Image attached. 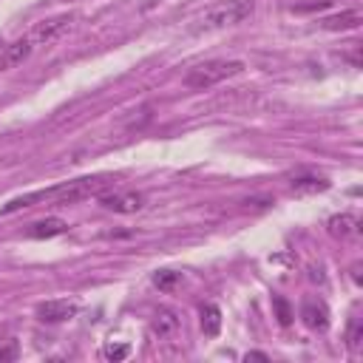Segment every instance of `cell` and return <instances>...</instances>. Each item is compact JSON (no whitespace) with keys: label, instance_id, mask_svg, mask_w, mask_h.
I'll list each match as a JSON object with an SVG mask.
<instances>
[{"label":"cell","instance_id":"1","mask_svg":"<svg viewBox=\"0 0 363 363\" xmlns=\"http://www.w3.org/2000/svg\"><path fill=\"white\" fill-rule=\"evenodd\" d=\"M113 182L108 176H94V179H74V182H62V184H54L48 190H34V193H26V196H17L11 201L3 204L0 213H14V210H23V207H34V204H45V201H57V204H74V201H82V199H91V196H99L105 187H111Z\"/></svg>","mask_w":363,"mask_h":363},{"label":"cell","instance_id":"2","mask_svg":"<svg viewBox=\"0 0 363 363\" xmlns=\"http://www.w3.org/2000/svg\"><path fill=\"white\" fill-rule=\"evenodd\" d=\"M244 71V62L241 60H207V62H199L193 65L187 74H184V85L190 91H204L221 79H230L235 74Z\"/></svg>","mask_w":363,"mask_h":363},{"label":"cell","instance_id":"3","mask_svg":"<svg viewBox=\"0 0 363 363\" xmlns=\"http://www.w3.org/2000/svg\"><path fill=\"white\" fill-rule=\"evenodd\" d=\"M255 11V0H224L216 3L213 9H207L199 20V28H224V26H235L241 20H247Z\"/></svg>","mask_w":363,"mask_h":363},{"label":"cell","instance_id":"4","mask_svg":"<svg viewBox=\"0 0 363 363\" xmlns=\"http://www.w3.org/2000/svg\"><path fill=\"white\" fill-rule=\"evenodd\" d=\"M96 199L105 210H113V213H122V216L139 213L145 207V196L136 193V190H102Z\"/></svg>","mask_w":363,"mask_h":363},{"label":"cell","instance_id":"5","mask_svg":"<svg viewBox=\"0 0 363 363\" xmlns=\"http://www.w3.org/2000/svg\"><path fill=\"white\" fill-rule=\"evenodd\" d=\"M71 20H74V14H57V17H48V20H43V23H37V26L31 28V34H28L31 45L54 43V40L71 26Z\"/></svg>","mask_w":363,"mask_h":363},{"label":"cell","instance_id":"6","mask_svg":"<svg viewBox=\"0 0 363 363\" xmlns=\"http://www.w3.org/2000/svg\"><path fill=\"white\" fill-rule=\"evenodd\" d=\"M301 320H303L306 329L323 332L329 326V309H326V303L320 298H303V303H301Z\"/></svg>","mask_w":363,"mask_h":363},{"label":"cell","instance_id":"7","mask_svg":"<svg viewBox=\"0 0 363 363\" xmlns=\"http://www.w3.org/2000/svg\"><path fill=\"white\" fill-rule=\"evenodd\" d=\"M31 40L28 37H20V40H14V43H3L0 40V71H6V68H14L17 62H23L28 54H31Z\"/></svg>","mask_w":363,"mask_h":363},{"label":"cell","instance_id":"8","mask_svg":"<svg viewBox=\"0 0 363 363\" xmlns=\"http://www.w3.org/2000/svg\"><path fill=\"white\" fill-rule=\"evenodd\" d=\"M37 315H40V320L60 323V320H68L77 315V303L74 301H45L37 306Z\"/></svg>","mask_w":363,"mask_h":363},{"label":"cell","instance_id":"9","mask_svg":"<svg viewBox=\"0 0 363 363\" xmlns=\"http://www.w3.org/2000/svg\"><path fill=\"white\" fill-rule=\"evenodd\" d=\"M62 233H68V221H62L57 216L43 218V221H34L28 227V235L31 238H54V235H62Z\"/></svg>","mask_w":363,"mask_h":363},{"label":"cell","instance_id":"10","mask_svg":"<svg viewBox=\"0 0 363 363\" xmlns=\"http://www.w3.org/2000/svg\"><path fill=\"white\" fill-rule=\"evenodd\" d=\"M176 329H179V318H176L173 309H164V306H162V309L153 315V320H150V332L159 335V337H170Z\"/></svg>","mask_w":363,"mask_h":363},{"label":"cell","instance_id":"11","mask_svg":"<svg viewBox=\"0 0 363 363\" xmlns=\"http://www.w3.org/2000/svg\"><path fill=\"white\" fill-rule=\"evenodd\" d=\"M357 26H360V11H357V9L340 11V14L323 20V28H326V31H349V28H357Z\"/></svg>","mask_w":363,"mask_h":363},{"label":"cell","instance_id":"12","mask_svg":"<svg viewBox=\"0 0 363 363\" xmlns=\"http://www.w3.org/2000/svg\"><path fill=\"white\" fill-rule=\"evenodd\" d=\"M357 227H360V221H357L352 213H340V216H332V218H329V233H332V235H340V238L354 235Z\"/></svg>","mask_w":363,"mask_h":363},{"label":"cell","instance_id":"13","mask_svg":"<svg viewBox=\"0 0 363 363\" xmlns=\"http://www.w3.org/2000/svg\"><path fill=\"white\" fill-rule=\"evenodd\" d=\"M201 332L207 337H216L221 332V309L216 303H204L201 306Z\"/></svg>","mask_w":363,"mask_h":363},{"label":"cell","instance_id":"14","mask_svg":"<svg viewBox=\"0 0 363 363\" xmlns=\"http://www.w3.org/2000/svg\"><path fill=\"white\" fill-rule=\"evenodd\" d=\"M329 187V182L326 179H320V176H303V179H295L292 182V193H320V190H326Z\"/></svg>","mask_w":363,"mask_h":363},{"label":"cell","instance_id":"15","mask_svg":"<svg viewBox=\"0 0 363 363\" xmlns=\"http://www.w3.org/2000/svg\"><path fill=\"white\" fill-rule=\"evenodd\" d=\"M179 281H182V272H173V269H159V272L153 275V284H156L159 289H164V292H170Z\"/></svg>","mask_w":363,"mask_h":363},{"label":"cell","instance_id":"16","mask_svg":"<svg viewBox=\"0 0 363 363\" xmlns=\"http://www.w3.org/2000/svg\"><path fill=\"white\" fill-rule=\"evenodd\" d=\"M346 340H349V349H352V352H357V346H360V340H363V323H360V318H357V315L349 320Z\"/></svg>","mask_w":363,"mask_h":363},{"label":"cell","instance_id":"17","mask_svg":"<svg viewBox=\"0 0 363 363\" xmlns=\"http://www.w3.org/2000/svg\"><path fill=\"white\" fill-rule=\"evenodd\" d=\"M102 354H105L108 360H125V357L130 354V346H128V343H108V346L102 349Z\"/></svg>","mask_w":363,"mask_h":363},{"label":"cell","instance_id":"18","mask_svg":"<svg viewBox=\"0 0 363 363\" xmlns=\"http://www.w3.org/2000/svg\"><path fill=\"white\" fill-rule=\"evenodd\" d=\"M335 0H312V3H298V6H292V11H298V14H306V11H323V9H329Z\"/></svg>","mask_w":363,"mask_h":363},{"label":"cell","instance_id":"19","mask_svg":"<svg viewBox=\"0 0 363 363\" xmlns=\"http://www.w3.org/2000/svg\"><path fill=\"white\" fill-rule=\"evenodd\" d=\"M272 306H275V312H278V320L286 326V323L292 320V309H289V303H286L284 298H272Z\"/></svg>","mask_w":363,"mask_h":363},{"label":"cell","instance_id":"20","mask_svg":"<svg viewBox=\"0 0 363 363\" xmlns=\"http://www.w3.org/2000/svg\"><path fill=\"white\" fill-rule=\"evenodd\" d=\"M14 357H17V343L0 346V360H14Z\"/></svg>","mask_w":363,"mask_h":363},{"label":"cell","instance_id":"21","mask_svg":"<svg viewBox=\"0 0 363 363\" xmlns=\"http://www.w3.org/2000/svg\"><path fill=\"white\" fill-rule=\"evenodd\" d=\"M247 360H269L264 352H247Z\"/></svg>","mask_w":363,"mask_h":363}]
</instances>
